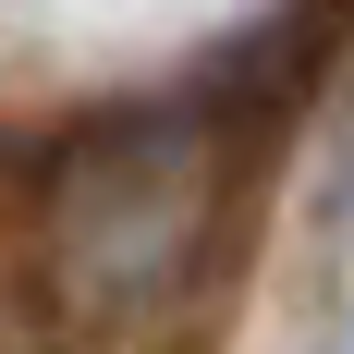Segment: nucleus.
Returning <instances> with one entry per match:
<instances>
[{
    "label": "nucleus",
    "instance_id": "f257e3e1",
    "mask_svg": "<svg viewBox=\"0 0 354 354\" xmlns=\"http://www.w3.org/2000/svg\"><path fill=\"white\" fill-rule=\"evenodd\" d=\"M281 110H293V86L232 49L183 98L73 122L37 159L25 293H37L49 354H183L208 330Z\"/></svg>",
    "mask_w": 354,
    "mask_h": 354
}]
</instances>
